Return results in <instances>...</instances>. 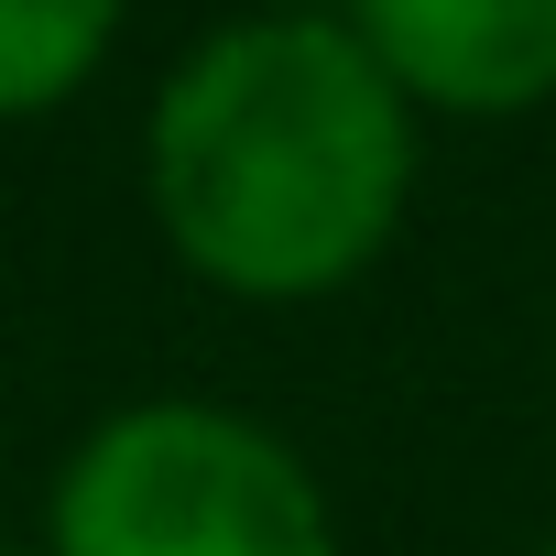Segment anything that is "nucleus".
Returning <instances> with one entry per match:
<instances>
[{
  "instance_id": "nucleus-1",
  "label": "nucleus",
  "mask_w": 556,
  "mask_h": 556,
  "mask_svg": "<svg viewBox=\"0 0 556 556\" xmlns=\"http://www.w3.org/2000/svg\"><path fill=\"white\" fill-rule=\"evenodd\" d=\"M142 197L207 295H350L415 207V110L350 12H262L186 45L142 110Z\"/></svg>"
},
{
  "instance_id": "nucleus-2",
  "label": "nucleus",
  "mask_w": 556,
  "mask_h": 556,
  "mask_svg": "<svg viewBox=\"0 0 556 556\" xmlns=\"http://www.w3.org/2000/svg\"><path fill=\"white\" fill-rule=\"evenodd\" d=\"M45 556H350V545L328 480L295 458L285 426L207 393H142L66 447L45 491Z\"/></svg>"
},
{
  "instance_id": "nucleus-3",
  "label": "nucleus",
  "mask_w": 556,
  "mask_h": 556,
  "mask_svg": "<svg viewBox=\"0 0 556 556\" xmlns=\"http://www.w3.org/2000/svg\"><path fill=\"white\" fill-rule=\"evenodd\" d=\"M361 45L437 121H523L556 99V0H361Z\"/></svg>"
},
{
  "instance_id": "nucleus-4",
  "label": "nucleus",
  "mask_w": 556,
  "mask_h": 556,
  "mask_svg": "<svg viewBox=\"0 0 556 556\" xmlns=\"http://www.w3.org/2000/svg\"><path fill=\"white\" fill-rule=\"evenodd\" d=\"M121 45V12L99 0H0V121L66 110Z\"/></svg>"
},
{
  "instance_id": "nucleus-5",
  "label": "nucleus",
  "mask_w": 556,
  "mask_h": 556,
  "mask_svg": "<svg viewBox=\"0 0 556 556\" xmlns=\"http://www.w3.org/2000/svg\"><path fill=\"white\" fill-rule=\"evenodd\" d=\"M0 556H45V545H0Z\"/></svg>"
},
{
  "instance_id": "nucleus-6",
  "label": "nucleus",
  "mask_w": 556,
  "mask_h": 556,
  "mask_svg": "<svg viewBox=\"0 0 556 556\" xmlns=\"http://www.w3.org/2000/svg\"><path fill=\"white\" fill-rule=\"evenodd\" d=\"M545 556H556V545H545Z\"/></svg>"
}]
</instances>
